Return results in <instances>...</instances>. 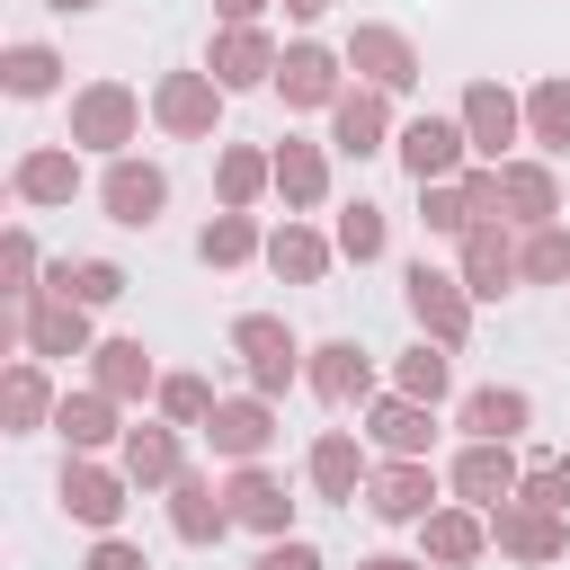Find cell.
<instances>
[{"mask_svg": "<svg viewBox=\"0 0 570 570\" xmlns=\"http://www.w3.org/2000/svg\"><path fill=\"white\" fill-rule=\"evenodd\" d=\"M134 125H142V107H134V89H116V80H98V89L71 98V142L116 151V142H134Z\"/></svg>", "mask_w": 570, "mask_h": 570, "instance_id": "7a4b0ae2", "label": "cell"}, {"mask_svg": "<svg viewBox=\"0 0 570 570\" xmlns=\"http://www.w3.org/2000/svg\"><path fill=\"white\" fill-rule=\"evenodd\" d=\"M0 258H9V285H27V267H36V240H27V232H9V249H0Z\"/></svg>", "mask_w": 570, "mask_h": 570, "instance_id": "7dc6e473", "label": "cell"}, {"mask_svg": "<svg viewBox=\"0 0 570 570\" xmlns=\"http://www.w3.org/2000/svg\"><path fill=\"white\" fill-rule=\"evenodd\" d=\"M214 9H223V18H232V27H249V18H258V9H267V0H214Z\"/></svg>", "mask_w": 570, "mask_h": 570, "instance_id": "c3c4849f", "label": "cell"}, {"mask_svg": "<svg viewBox=\"0 0 570 570\" xmlns=\"http://www.w3.org/2000/svg\"><path fill=\"white\" fill-rule=\"evenodd\" d=\"M0 71H9V89H18V98H45V89H53V53H45V45H18Z\"/></svg>", "mask_w": 570, "mask_h": 570, "instance_id": "8d00e7d4", "label": "cell"}, {"mask_svg": "<svg viewBox=\"0 0 570 570\" xmlns=\"http://www.w3.org/2000/svg\"><path fill=\"white\" fill-rule=\"evenodd\" d=\"M508 276H517V249H508L490 223H472V232H463V285H472V294H508Z\"/></svg>", "mask_w": 570, "mask_h": 570, "instance_id": "ac0fdd59", "label": "cell"}, {"mask_svg": "<svg viewBox=\"0 0 570 570\" xmlns=\"http://www.w3.org/2000/svg\"><path fill=\"white\" fill-rule=\"evenodd\" d=\"M285 9H294V18H321V9H330V0H285Z\"/></svg>", "mask_w": 570, "mask_h": 570, "instance_id": "f907efd6", "label": "cell"}, {"mask_svg": "<svg viewBox=\"0 0 570 570\" xmlns=\"http://www.w3.org/2000/svg\"><path fill=\"white\" fill-rule=\"evenodd\" d=\"M53 428H62L71 445H107V436H116V410H107V392H62Z\"/></svg>", "mask_w": 570, "mask_h": 570, "instance_id": "cb8c5ba5", "label": "cell"}, {"mask_svg": "<svg viewBox=\"0 0 570 570\" xmlns=\"http://www.w3.org/2000/svg\"><path fill=\"white\" fill-rule=\"evenodd\" d=\"M267 258H276V276H294V285H312V276L330 267V249H321V240H312L303 223H285V232L267 240Z\"/></svg>", "mask_w": 570, "mask_h": 570, "instance_id": "f546056e", "label": "cell"}, {"mask_svg": "<svg viewBox=\"0 0 570 570\" xmlns=\"http://www.w3.org/2000/svg\"><path fill=\"white\" fill-rule=\"evenodd\" d=\"M428 499H436V481H428V463L419 454H401L392 472H374V517H392V525H410V517H428Z\"/></svg>", "mask_w": 570, "mask_h": 570, "instance_id": "4fadbf2b", "label": "cell"}, {"mask_svg": "<svg viewBox=\"0 0 570 570\" xmlns=\"http://www.w3.org/2000/svg\"><path fill=\"white\" fill-rule=\"evenodd\" d=\"M401 392H410V401H436V392H445V356H436V347H410V356H401Z\"/></svg>", "mask_w": 570, "mask_h": 570, "instance_id": "ab89813d", "label": "cell"}, {"mask_svg": "<svg viewBox=\"0 0 570 570\" xmlns=\"http://www.w3.org/2000/svg\"><path fill=\"white\" fill-rule=\"evenodd\" d=\"M160 196H169V187H160L151 160H116V169H107V214H116V223H151Z\"/></svg>", "mask_w": 570, "mask_h": 570, "instance_id": "e0dca14e", "label": "cell"}, {"mask_svg": "<svg viewBox=\"0 0 570 570\" xmlns=\"http://www.w3.org/2000/svg\"><path fill=\"white\" fill-rule=\"evenodd\" d=\"M463 125H445V116H419L410 134H401V160H410V178L428 187V178H454V160H463Z\"/></svg>", "mask_w": 570, "mask_h": 570, "instance_id": "9c48e42d", "label": "cell"}, {"mask_svg": "<svg viewBox=\"0 0 570 570\" xmlns=\"http://www.w3.org/2000/svg\"><path fill=\"white\" fill-rule=\"evenodd\" d=\"M463 428L490 436V445H508V436L525 428V392H472V401H463Z\"/></svg>", "mask_w": 570, "mask_h": 570, "instance_id": "603a6c76", "label": "cell"}, {"mask_svg": "<svg viewBox=\"0 0 570 570\" xmlns=\"http://www.w3.org/2000/svg\"><path fill=\"white\" fill-rule=\"evenodd\" d=\"M490 525H499V552H517V561H552L561 552V508H543V499H499Z\"/></svg>", "mask_w": 570, "mask_h": 570, "instance_id": "277c9868", "label": "cell"}, {"mask_svg": "<svg viewBox=\"0 0 570 570\" xmlns=\"http://www.w3.org/2000/svg\"><path fill=\"white\" fill-rule=\"evenodd\" d=\"M365 570H428V561H401V552H374Z\"/></svg>", "mask_w": 570, "mask_h": 570, "instance_id": "681fc988", "label": "cell"}, {"mask_svg": "<svg viewBox=\"0 0 570 570\" xmlns=\"http://www.w3.org/2000/svg\"><path fill=\"white\" fill-rule=\"evenodd\" d=\"M472 285H454V276H436L428 258L410 267V312H419V330L436 338V347H463V330H472V303H463Z\"/></svg>", "mask_w": 570, "mask_h": 570, "instance_id": "6da1fadb", "label": "cell"}, {"mask_svg": "<svg viewBox=\"0 0 570 570\" xmlns=\"http://www.w3.org/2000/svg\"><path fill=\"white\" fill-rule=\"evenodd\" d=\"M232 347L249 356V383H258V392H285V383H294V330H285V321L249 312V321H232Z\"/></svg>", "mask_w": 570, "mask_h": 570, "instance_id": "3957f363", "label": "cell"}, {"mask_svg": "<svg viewBox=\"0 0 570 570\" xmlns=\"http://www.w3.org/2000/svg\"><path fill=\"white\" fill-rule=\"evenodd\" d=\"M454 490H463L472 508H499V499H517V463H508V445L472 436V445H463V463H454Z\"/></svg>", "mask_w": 570, "mask_h": 570, "instance_id": "30bf717a", "label": "cell"}, {"mask_svg": "<svg viewBox=\"0 0 570 570\" xmlns=\"http://www.w3.org/2000/svg\"><path fill=\"white\" fill-rule=\"evenodd\" d=\"M365 383H374V374H365V347H347V338H338V347H321V356H312V392H321V401H356Z\"/></svg>", "mask_w": 570, "mask_h": 570, "instance_id": "7402d4cb", "label": "cell"}, {"mask_svg": "<svg viewBox=\"0 0 570 570\" xmlns=\"http://www.w3.org/2000/svg\"><path fill=\"white\" fill-rule=\"evenodd\" d=\"M89 570H151V561H142L134 543H98V552H89Z\"/></svg>", "mask_w": 570, "mask_h": 570, "instance_id": "bcb514c9", "label": "cell"}, {"mask_svg": "<svg viewBox=\"0 0 570 570\" xmlns=\"http://www.w3.org/2000/svg\"><path fill=\"white\" fill-rule=\"evenodd\" d=\"M125 472L134 481H178V436L169 428H134L125 436Z\"/></svg>", "mask_w": 570, "mask_h": 570, "instance_id": "83f0119b", "label": "cell"}, {"mask_svg": "<svg viewBox=\"0 0 570 570\" xmlns=\"http://www.w3.org/2000/svg\"><path fill=\"white\" fill-rule=\"evenodd\" d=\"M267 178H276V160H258V151H223V205H249Z\"/></svg>", "mask_w": 570, "mask_h": 570, "instance_id": "d590c367", "label": "cell"}, {"mask_svg": "<svg viewBox=\"0 0 570 570\" xmlns=\"http://www.w3.org/2000/svg\"><path fill=\"white\" fill-rule=\"evenodd\" d=\"M463 134H472L481 160H499V151L517 142V98H508L499 80H472V89H463Z\"/></svg>", "mask_w": 570, "mask_h": 570, "instance_id": "8992f818", "label": "cell"}, {"mask_svg": "<svg viewBox=\"0 0 570 570\" xmlns=\"http://www.w3.org/2000/svg\"><path fill=\"white\" fill-rule=\"evenodd\" d=\"M98 392H107V401L151 392V356H142V338H107V347H98Z\"/></svg>", "mask_w": 570, "mask_h": 570, "instance_id": "ffe728a7", "label": "cell"}, {"mask_svg": "<svg viewBox=\"0 0 570 570\" xmlns=\"http://www.w3.org/2000/svg\"><path fill=\"white\" fill-rule=\"evenodd\" d=\"M151 116H160L169 134H214V80H205V71H169V80L151 89Z\"/></svg>", "mask_w": 570, "mask_h": 570, "instance_id": "ba28073f", "label": "cell"}, {"mask_svg": "<svg viewBox=\"0 0 570 570\" xmlns=\"http://www.w3.org/2000/svg\"><path fill=\"white\" fill-rule=\"evenodd\" d=\"M53 9H89V0H53Z\"/></svg>", "mask_w": 570, "mask_h": 570, "instance_id": "816d5d0a", "label": "cell"}, {"mask_svg": "<svg viewBox=\"0 0 570 570\" xmlns=\"http://www.w3.org/2000/svg\"><path fill=\"white\" fill-rule=\"evenodd\" d=\"M249 570H321V552H312V543H267Z\"/></svg>", "mask_w": 570, "mask_h": 570, "instance_id": "f6af8a7d", "label": "cell"}, {"mask_svg": "<svg viewBox=\"0 0 570 570\" xmlns=\"http://www.w3.org/2000/svg\"><path fill=\"white\" fill-rule=\"evenodd\" d=\"M338 249H347V258H383V214H374V205H347V214H338Z\"/></svg>", "mask_w": 570, "mask_h": 570, "instance_id": "f35d334b", "label": "cell"}, {"mask_svg": "<svg viewBox=\"0 0 570 570\" xmlns=\"http://www.w3.org/2000/svg\"><path fill=\"white\" fill-rule=\"evenodd\" d=\"M428 552H436V561H472V552H481V517L436 508V517H428Z\"/></svg>", "mask_w": 570, "mask_h": 570, "instance_id": "836d02e7", "label": "cell"}, {"mask_svg": "<svg viewBox=\"0 0 570 570\" xmlns=\"http://www.w3.org/2000/svg\"><path fill=\"white\" fill-rule=\"evenodd\" d=\"M276 187H285V205H321V187H330L321 151H312V142H285V151H276Z\"/></svg>", "mask_w": 570, "mask_h": 570, "instance_id": "484cf974", "label": "cell"}, {"mask_svg": "<svg viewBox=\"0 0 570 570\" xmlns=\"http://www.w3.org/2000/svg\"><path fill=\"white\" fill-rule=\"evenodd\" d=\"M53 294H71V303L89 312V303H116V294H125V276H116L107 258H80V267H62V276H53Z\"/></svg>", "mask_w": 570, "mask_h": 570, "instance_id": "1f68e13d", "label": "cell"}, {"mask_svg": "<svg viewBox=\"0 0 570 570\" xmlns=\"http://www.w3.org/2000/svg\"><path fill=\"white\" fill-rule=\"evenodd\" d=\"M374 436L392 445V454H428V401H374Z\"/></svg>", "mask_w": 570, "mask_h": 570, "instance_id": "d4e9b609", "label": "cell"}, {"mask_svg": "<svg viewBox=\"0 0 570 570\" xmlns=\"http://www.w3.org/2000/svg\"><path fill=\"white\" fill-rule=\"evenodd\" d=\"M517 267H525V276H570V232H534V240L517 249Z\"/></svg>", "mask_w": 570, "mask_h": 570, "instance_id": "60d3db41", "label": "cell"}, {"mask_svg": "<svg viewBox=\"0 0 570 570\" xmlns=\"http://www.w3.org/2000/svg\"><path fill=\"white\" fill-rule=\"evenodd\" d=\"M223 499H232V517H240V525H258V534H285V517H294V499H285V481H267L258 463H240Z\"/></svg>", "mask_w": 570, "mask_h": 570, "instance_id": "5bb4252c", "label": "cell"}, {"mask_svg": "<svg viewBox=\"0 0 570 570\" xmlns=\"http://www.w3.org/2000/svg\"><path fill=\"white\" fill-rule=\"evenodd\" d=\"M330 125H338V151H374L383 142V89H347L330 107Z\"/></svg>", "mask_w": 570, "mask_h": 570, "instance_id": "44dd1931", "label": "cell"}, {"mask_svg": "<svg viewBox=\"0 0 570 570\" xmlns=\"http://www.w3.org/2000/svg\"><path fill=\"white\" fill-rule=\"evenodd\" d=\"M9 419H18V428H36V419H45V374H27V365L9 374Z\"/></svg>", "mask_w": 570, "mask_h": 570, "instance_id": "7bdbcfd3", "label": "cell"}, {"mask_svg": "<svg viewBox=\"0 0 570 570\" xmlns=\"http://www.w3.org/2000/svg\"><path fill=\"white\" fill-rule=\"evenodd\" d=\"M312 481H321V499H356V445L347 436H321L312 445Z\"/></svg>", "mask_w": 570, "mask_h": 570, "instance_id": "d6a6232c", "label": "cell"}, {"mask_svg": "<svg viewBox=\"0 0 570 570\" xmlns=\"http://www.w3.org/2000/svg\"><path fill=\"white\" fill-rule=\"evenodd\" d=\"M347 62H356L374 89H410V80H419V53H410L401 27H356V36H347Z\"/></svg>", "mask_w": 570, "mask_h": 570, "instance_id": "5b68a950", "label": "cell"}, {"mask_svg": "<svg viewBox=\"0 0 570 570\" xmlns=\"http://www.w3.org/2000/svg\"><path fill=\"white\" fill-rule=\"evenodd\" d=\"M525 116H534V142L570 151V80H543V89L525 98Z\"/></svg>", "mask_w": 570, "mask_h": 570, "instance_id": "e575fe53", "label": "cell"}, {"mask_svg": "<svg viewBox=\"0 0 570 570\" xmlns=\"http://www.w3.org/2000/svg\"><path fill=\"white\" fill-rule=\"evenodd\" d=\"M205 436H214V454H232V463H258V454H267V436H276V419H267V401H214Z\"/></svg>", "mask_w": 570, "mask_h": 570, "instance_id": "52a82bcc", "label": "cell"}, {"mask_svg": "<svg viewBox=\"0 0 570 570\" xmlns=\"http://www.w3.org/2000/svg\"><path fill=\"white\" fill-rule=\"evenodd\" d=\"M428 232H472V196H463V178H454V187L428 178Z\"/></svg>", "mask_w": 570, "mask_h": 570, "instance_id": "74e56055", "label": "cell"}, {"mask_svg": "<svg viewBox=\"0 0 570 570\" xmlns=\"http://www.w3.org/2000/svg\"><path fill=\"white\" fill-rule=\"evenodd\" d=\"M276 62H285V53H276L258 27H232V36L214 45V80H223V89H258V80H276Z\"/></svg>", "mask_w": 570, "mask_h": 570, "instance_id": "7c38bea8", "label": "cell"}, {"mask_svg": "<svg viewBox=\"0 0 570 570\" xmlns=\"http://www.w3.org/2000/svg\"><path fill=\"white\" fill-rule=\"evenodd\" d=\"M62 508L80 517V525H116V508H125V490L98 472V463H71L62 472Z\"/></svg>", "mask_w": 570, "mask_h": 570, "instance_id": "d6986e66", "label": "cell"}, {"mask_svg": "<svg viewBox=\"0 0 570 570\" xmlns=\"http://www.w3.org/2000/svg\"><path fill=\"white\" fill-rule=\"evenodd\" d=\"M169 525H178V543H214V534L232 525V508L214 499L205 472H178V481H169Z\"/></svg>", "mask_w": 570, "mask_h": 570, "instance_id": "8fae6325", "label": "cell"}, {"mask_svg": "<svg viewBox=\"0 0 570 570\" xmlns=\"http://www.w3.org/2000/svg\"><path fill=\"white\" fill-rule=\"evenodd\" d=\"M27 347H36V356H80V347H89V321H80V303H71V294H53V303H27Z\"/></svg>", "mask_w": 570, "mask_h": 570, "instance_id": "9a60e30c", "label": "cell"}, {"mask_svg": "<svg viewBox=\"0 0 570 570\" xmlns=\"http://www.w3.org/2000/svg\"><path fill=\"white\" fill-rule=\"evenodd\" d=\"M525 499H543V508H570V454H552V463L525 481Z\"/></svg>", "mask_w": 570, "mask_h": 570, "instance_id": "ee69618b", "label": "cell"}, {"mask_svg": "<svg viewBox=\"0 0 570 570\" xmlns=\"http://www.w3.org/2000/svg\"><path fill=\"white\" fill-rule=\"evenodd\" d=\"M196 249H205L214 267H240V258L258 249V223H249V214L232 205V214H214V223H205V240H196Z\"/></svg>", "mask_w": 570, "mask_h": 570, "instance_id": "f1b7e54d", "label": "cell"}, {"mask_svg": "<svg viewBox=\"0 0 570 570\" xmlns=\"http://www.w3.org/2000/svg\"><path fill=\"white\" fill-rule=\"evenodd\" d=\"M160 410H169V419H214V392H205L196 374H169V383H160Z\"/></svg>", "mask_w": 570, "mask_h": 570, "instance_id": "b9f144b4", "label": "cell"}, {"mask_svg": "<svg viewBox=\"0 0 570 570\" xmlns=\"http://www.w3.org/2000/svg\"><path fill=\"white\" fill-rule=\"evenodd\" d=\"M18 196L27 205H62L71 196V151H27L18 160Z\"/></svg>", "mask_w": 570, "mask_h": 570, "instance_id": "4316f807", "label": "cell"}, {"mask_svg": "<svg viewBox=\"0 0 570 570\" xmlns=\"http://www.w3.org/2000/svg\"><path fill=\"white\" fill-rule=\"evenodd\" d=\"M499 196H508L517 214H534V223H543V214H552V169H534V160H508V169H499Z\"/></svg>", "mask_w": 570, "mask_h": 570, "instance_id": "4dcf8cb0", "label": "cell"}, {"mask_svg": "<svg viewBox=\"0 0 570 570\" xmlns=\"http://www.w3.org/2000/svg\"><path fill=\"white\" fill-rule=\"evenodd\" d=\"M276 80H285L294 107H338V62H330L321 45H294V53L276 62Z\"/></svg>", "mask_w": 570, "mask_h": 570, "instance_id": "2e32d148", "label": "cell"}]
</instances>
